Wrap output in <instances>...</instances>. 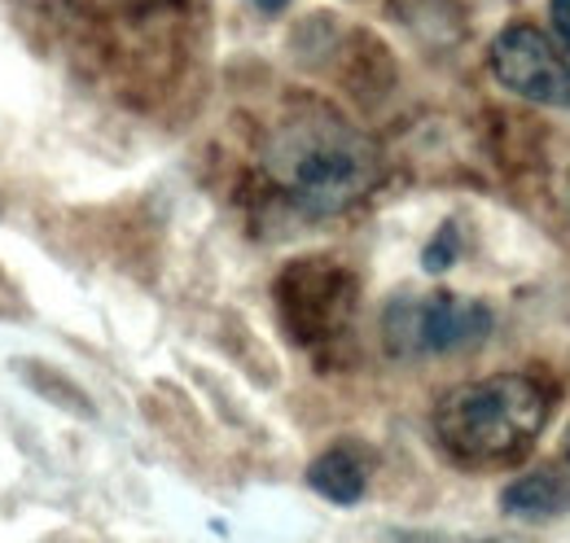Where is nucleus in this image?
I'll list each match as a JSON object with an SVG mask.
<instances>
[{"label": "nucleus", "instance_id": "obj_1", "mask_svg": "<svg viewBox=\"0 0 570 543\" xmlns=\"http://www.w3.org/2000/svg\"><path fill=\"white\" fill-rule=\"evenodd\" d=\"M259 162L303 215H338L382 180L377 145L321 101H303L282 115L264 136Z\"/></svg>", "mask_w": 570, "mask_h": 543}, {"label": "nucleus", "instance_id": "obj_2", "mask_svg": "<svg viewBox=\"0 0 570 543\" xmlns=\"http://www.w3.org/2000/svg\"><path fill=\"white\" fill-rule=\"evenodd\" d=\"M549 421V395L522 377L497 373L448 391L434 407L439 443L465 465H504L522 456Z\"/></svg>", "mask_w": 570, "mask_h": 543}, {"label": "nucleus", "instance_id": "obj_3", "mask_svg": "<svg viewBox=\"0 0 570 543\" xmlns=\"http://www.w3.org/2000/svg\"><path fill=\"white\" fill-rule=\"evenodd\" d=\"M497 316L479 298L448 289L434 294H395L382 312V342L395 359H439L483 346Z\"/></svg>", "mask_w": 570, "mask_h": 543}, {"label": "nucleus", "instance_id": "obj_4", "mask_svg": "<svg viewBox=\"0 0 570 543\" xmlns=\"http://www.w3.org/2000/svg\"><path fill=\"white\" fill-rule=\"evenodd\" d=\"M488 67L500 88H509L513 97L549 110H570V62L549 45L540 27L531 22L504 27L488 49Z\"/></svg>", "mask_w": 570, "mask_h": 543}, {"label": "nucleus", "instance_id": "obj_5", "mask_svg": "<svg viewBox=\"0 0 570 543\" xmlns=\"http://www.w3.org/2000/svg\"><path fill=\"white\" fill-rule=\"evenodd\" d=\"M500 513L518 522H553L570 513V470L540 465L500 491Z\"/></svg>", "mask_w": 570, "mask_h": 543}, {"label": "nucleus", "instance_id": "obj_6", "mask_svg": "<svg viewBox=\"0 0 570 543\" xmlns=\"http://www.w3.org/2000/svg\"><path fill=\"white\" fill-rule=\"evenodd\" d=\"M307 486L330 504H360L368 486V470L356 447H330L307 465Z\"/></svg>", "mask_w": 570, "mask_h": 543}, {"label": "nucleus", "instance_id": "obj_7", "mask_svg": "<svg viewBox=\"0 0 570 543\" xmlns=\"http://www.w3.org/2000/svg\"><path fill=\"white\" fill-rule=\"evenodd\" d=\"M456 259V233H452V224H443L439 228V237L426 246V255H422V268L426 272H443L448 264Z\"/></svg>", "mask_w": 570, "mask_h": 543}, {"label": "nucleus", "instance_id": "obj_8", "mask_svg": "<svg viewBox=\"0 0 570 543\" xmlns=\"http://www.w3.org/2000/svg\"><path fill=\"white\" fill-rule=\"evenodd\" d=\"M549 22H553V36L567 45L570 53V0H549Z\"/></svg>", "mask_w": 570, "mask_h": 543}, {"label": "nucleus", "instance_id": "obj_9", "mask_svg": "<svg viewBox=\"0 0 570 543\" xmlns=\"http://www.w3.org/2000/svg\"><path fill=\"white\" fill-rule=\"evenodd\" d=\"M250 4H255V9H264V13H277V9H285L289 0H250Z\"/></svg>", "mask_w": 570, "mask_h": 543}, {"label": "nucleus", "instance_id": "obj_10", "mask_svg": "<svg viewBox=\"0 0 570 543\" xmlns=\"http://www.w3.org/2000/svg\"><path fill=\"white\" fill-rule=\"evenodd\" d=\"M562 452H567V470H570V430H567V443H562Z\"/></svg>", "mask_w": 570, "mask_h": 543}]
</instances>
